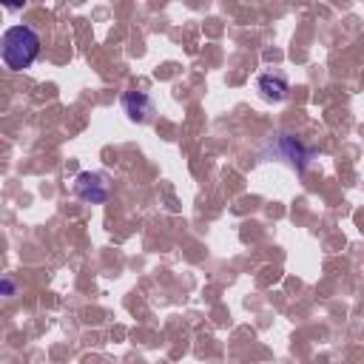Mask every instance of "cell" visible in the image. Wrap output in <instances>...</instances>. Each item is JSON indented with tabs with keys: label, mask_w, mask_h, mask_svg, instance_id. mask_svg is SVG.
<instances>
[{
	"label": "cell",
	"mask_w": 364,
	"mask_h": 364,
	"mask_svg": "<svg viewBox=\"0 0 364 364\" xmlns=\"http://www.w3.org/2000/svg\"><path fill=\"white\" fill-rule=\"evenodd\" d=\"M40 46H43L40 34L31 26L17 23V26L6 28L0 37V57L11 71H26L40 57Z\"/></svg>",
	"instance_id": "1"
},
{
	"label": "cell",
	"mask_w": 364,
	"mask_h": 364,
	"mask_svg": "<svg viewBox=\"0 0 364 364\" xmlns=\"http://www.w3.org/2000/svg\"><path fill=\"white\" fill-rule=\"evenodd\" d=\"M270 156H276V159H284L290 168H296L299 173H304V168L316 159V148L313 145H304L301 139H296V136H290V134H276L270 142H267V148H264Z\"/></svg>",
	"instance_id": "2"
},
{
	"label": "cell",
	"mask_w": 364,
	"mask_h": 364,
	"mask_svg": "<svg viewBox=\"0 0 364 364\" xmlns=\"http://www.w3.org/2000/svg\"><path fill=\"white\" fill-rule=\"evenodd\" d=\"M74 193L88 202V205H102L111 199V188H108V179L102 173H91V171H82L77 173L74 179Z\"/></svg>",
	"instance_id": "3"
},
{
	"label": "cell",
	"mask_w": 364,
	"mask_h": 364,
	"mask_svg": "<svg viewBox=\"0 0 364 364\" xmlns=\"http://www.w3.org/2000/svg\"><path fill=\"white\" fill-rule=\"evenodd\" d=\"M122 111L131 122H148L154 117V100L142 91H125L122 94Z\"/></svg>",
	"instance_id": "4"
},
{
	"label": "cell",
	"mask_w": 364,
	"mask_h": 364,
	"mask_svg": "<svg viewBox=\"0 0 364 364\" xmlns=\"http://www.w3.org/2000/svg\"><path fill=\"white\" fill-rule=\"evenodd\" d=\"M256 85H259L262 97H264V100H270V102H282V100H287V94H290V82H287V77H284L282 71L259 74Z\"/></svg>",
	"instance_id": "5"
},
{
	"label": "cell",
	"mask_w": 364,
	"mask_h": 364,
	"mask_svg": "<svg viewBox=\"0 0 364 364\" xmlns=\"http://www.w3.org/2000/svg\"><path fill=\"white\" fill-rule=\"evenodd\" d=\"M17 293H20V284L14 279H9V276H0V299H11Z\"/></svg>",
	"instance_id": "6"
}]
</instances>
